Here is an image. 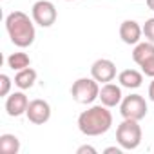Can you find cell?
<instances>
[{
  "instance_id": "cell-20",
  "label": "cell",
  "mask_w": 154,
  "mask_h": 154,
  "mask_svg": "<svg viewBox=\"0 0 154 154\" xmlns=\"http://www.w3.org/2000/svg\"><path fill=\"white\" fill-rule=\"evenodd\" d=\"M122 150H123L122 147H107L103 152H105V154H122Z\"/></svg>"
},
{
  "instance_id": "cell-14",
  "label": "cell",
  "mask_w": 154,
  "mask_h": 154,
  "mask_svg": "<svg viewBox=\"0 0 154 154\" xmlns=\"http://www.w3.org/2000/svg\"><path fill=\"white\" fill-rule=\"evenodd\" d=\"M35 82H36V71L31 69V67H26L22 71H17V74H15V85L18 89H22V91L31 89L35 85Z\"/></svg>"
},
{
  "instance_id": "cell-15",
  "label": "cell",
  "mask_w": 154,
  "mask_h": 154,
  "mask_svg": "<svg viewBox=\"0 0 154 154\" xmlns=\"http://www.w3.org/2000/svg\"><path fill=\"white\" fill-rule=\"evenodd\" d=\"M0 152L2 154H18L20 140L15 134H2L0 136Z\"/></svg>"
},
{
  "instance_id": "cell-6",
  "label": "cell",
  "mask_w": 154,
  "mask_h": 154,
  "mask_svg": "<svg viewBox=\"0 0 154 154\" xmlns=\"http://www.w3.org/2000/svg\"><path fill=\"white\" fill-rule=\"evenodd\" d=\"M132 60L141 67L145 76L154 78V44L152 42H140L132 51Z\"/></svg>"
},
{
  "instance_id": "cell-22",
  "label": "cell",
  "mask_w": 154,
  "mask_h": 154,
  "mask_svg": "<svg viewBox=\"0 0 154 154\" xmlns=\"http://www.w3.org/2000/svg\"><path fill=\"white\" fill-rule=\"evenodd\" d=\"M147 8H149L150 11H154V0H147Z\"/></svg>"
},
{
  "instance_id": "cell-21",
  "label": "cell",
  "mask_w": 154,
  "mask_h": 154,
  "mask_svg": "<svg viewBox=\"0 0 154 154\" xmlns=\"http://www.w3.org/2000/svg\"><path fill=\"white\" fill-rule=\"evenodd\" d=\"M149 98L154 102V78H152V82H150V85H149Z\"/></svg>"
},
{
  "instance_id": "cell-8",
  "label": "cell",
  "mask_w": 154,
  "mask_h": 154,
  "mask_svg": "<svg viewBox=\"0 0 154 154\" xmlns=\"http://www.w3.org/2000/svg\"><path fill=\"white\" fill-rule=\"evenodd\" d=\"M91 76L98 84H109L116 78V65L112 60L100 58L91 65Z\"/></svg>"
},
{
  "instance_id": "cell-19",
  "label": "cell",
  "mask_w": 154,
  "mask_h": 154,
  "mask_svg": "<svg viewBox=\"0 0 154 154\" xmlns=\"http://www.w3.org/2000/svg\"><path fill=\"white\" fill-rule=\"evenodd\" d=\"M76 152H78V154H85V152H89V154H96V149L91 147V145H82V147L76 149Z\"/></svg>"
},
{
  "instance_id": "cell-4",
  "label": "cell",
  "mask_w": 154,
  "mask_h": 154,
  "mask_svg": "<svg viewBox=\"0 0 154 154\" xmlns=\"http://www.w3.org/2000/svg\"><path fill=\"white\" fill-rule=\"evenodd\" d=\"M71 96L78 103H84V105L93 103L100 96V85L93 76L91 78H78L71 87Z\"/></svg>"
},
{
  "instance_id": "cell-17",
  "label": "cell",
  "mask_w": 154,
  "mask_h": 154,
  "mask_svg": "<svg viewBox=\"0 0 154 154\" xmlns=\"http://www.w3.org/2000/svg\"><path fill=\"white\" fill-rule=\"evenodd\" d=\"M11 89V78L8 74H0V96H9Z\"/></svg>"
},
{
  "instance_id": "cell-5",
  "label": "cell",
  "mask_w": 154,
  "mask_h": 154,
  "mask_svg": "<svg viewBox=\"0 0 154 154\" xmlns=\"http://www.w3.org/2000/svg\"><path fill=\"white\" fill-rule=\"evenodd\" d=\"M120 112L127 120H143L147 116V102L141 94H129L120 103Z\"/></svg>"
},
{
  "instance_id": "cell-3",
  "label": "cell",
  "mask_w": 154,
  "mask_h": 154,
  "mask_svg": "<svg viewBox=\"0 0 154 154\" xmlns=\"http://www.w3.org/2000/svg\"><path fill=\"white\" fill-rule=\"evenodd\" d=\"M141 127L136 120L123 118V122L116 129V141L123 150H134L141 143Z\"/></svg>"
},
{
  "instance_id": "cell-12",
  "label": "cell",
  "mask_w": 154,
  "mask_h": 154,
  "mask_svg": "<svg viewBox=\"0 0 154 154\" xmlns=\"http://www.w3.org/2000/svg\"><path fill=\"white\" fill-rule=\"evenodd\" d=\"M100 100H102V103L105 105V107H116V105H120L122 103V100H123V94H122V87L120 85H116V84H103L102 87H100V96H98Z\"/></svg>"
},
{
  "instance_id": "cell-16",
  "label": "cell",
  "mask_w": 154,
  "mask_h": 154,
  "mask_svg": "<svg viewBox=\"0 0 154 154\" xmlns=\"http://www.w3.org/2000/svg\"><path fill=\"white\" fill-rule=\"evenodd\" d=\"M8 65L13 71H22V69L31 65V60L26 53H13V54L8 56Z\"/></svg>"
},
{
  "instance_id": "cell-11",
  "label": "cell",
  "mask_w": 154,
  "mask_h": 154,
  "mask_svg": "<svg viewBox=\"0 0 154 154\" xmlns=\"http://www.w3.org/2000/svg\"><path fill=\"white\" fill-rule=\"evenodd\" d=\"M143 35V27L136 20H123L120 26V38L127 45H136L140 44V38Z\"/></svg>"
},
{
  "instance_id": "cell-23",
  "label": "cell",
  "mask_w": 154,
  "mask_h": 154,
  "mask_svg": "<svg viewBox=\"0 0 154 154\" xmlns=\"http://www.w3.org/2000/svg\"><path fill=\"white\" fill-rule=\"evenodd\" d=\"M67 2H72V0H67Z\"/></svg>"
},
{
  "instance_id": "cell-10",
  "label": "cell",
  "mask_w": 154,
  "mask_h": 154,
  "mask_svg": "<svg viewBox=\"0 0 154 154\" xmlns=\"http://www.w3.org/2000/svg\"><path fill=\"white\" fill-rule=\"evenodd\" d=\"M27 107H29V100H27V96L22 91L6 96V111H8L9 116L18 118V116L27 112Z\"/></svg>"
},
{
  "instance_id": "cell-18",
  "label": "cell",
  "mask_w": 154,
  "mask_h": 154,
  "mask_svg": "<svg viewBox=\"0 0 154 154\" xmlns=\"http://www.w3.org/2000/svg\"><path fill=\"white\" fill-rule=\"evenodd\" d=\"M143 35H145V38L149 42L154 44V18L145 20V24H143Z\"/></svg>"
},
{
  "instance_id": "cell-7",
  "label": "cell",
  "mask_w": 154,
  "mask_h": 154,
  "mask_svg": "<svg viewBox=\"0 0 154 154\" xmlns=\"http://www.w3.org/2000/svg\"><path fill=\"white\" fill-rule=\"evenodd\" d=\"M31 17L35 20V24H38L40 27H51L56 22V8L49 0H38L31 8Z\"/></svg>"
},
{
  "instance_id": "cell-9",
  "label": "cell",
  "mask_w": 154,
  "mask_h": 154,
  "mask_svg": "<svg viewBox=\"0 0 154 154\" xmlns=\"http://www.w3.org/2000/svg\"><path fill=\"white\" fill-rule=\"evenodd\" d=\"M27 120L35 125H44L45 122H49L51 118V105L45 102V100H31L29 102V107H27V112H26Z\"/></svg>"
},
{
  "instance_id": "cell-1",
  "label": "cell",
  "mask_w": 154,
  "mask_h": 154,
  "mask_svg": "<svg viewBox=\"0 0 154 154\" xmlns=\"http://www.w3.org/2000/svg\"><path fill=\"white\" fill-rule=\"evenodd\" d=\"M111 125H112V114L109 107H105L103 103L93 105L78 116V129L85 136H102L111 129Z\"/></svg>"
},
{
  "instance_id": "cell-2",
  "label": "cell",
  "mask_w": 154,
  "mask_h": 154,
  "mask_svg": "<svg viewBox=\"0 0 154 154\" xmlns=\"http://www.w3.org/2000/svg\"><path fill=\"white\" fill-rule=\"evenodd\" d=\"M35 20H31L24 11H13L8 15L6 18V29H8V35L11 38V42L17 45V47H29L33 42H35Z\"/></svg>"
},
{
  "instance_id": "cell-13",
  "label": "cell",
  "mask_w": 154,
  "mask_h": 154,
  "mask_svg": "<svg viewBox=\"0 0 154 154\" xmlns=\"http://www.w3.org/2000/svg\"><path fill=\"white\" fill-rule=\"evenodd\" d=\"M118 82L122 87H127V89H138L143 82V74L136 69H125L118 74Z\"/></svg>"
}]
</instances>
